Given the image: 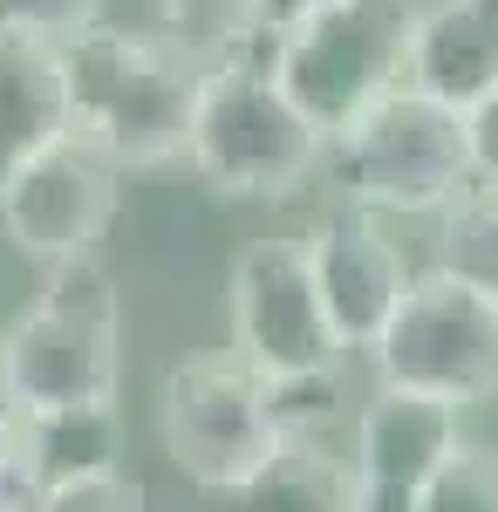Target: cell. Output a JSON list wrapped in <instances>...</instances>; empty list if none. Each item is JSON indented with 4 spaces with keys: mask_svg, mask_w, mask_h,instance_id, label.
Returning <instances> with one entry per match:
<instances>
[{
    "mask_svg": "<svg viewBox=\"0 0 498 512\" xmlns=\"http://www.w3.org/2000/svg\"><path fill=\"white\" fill-rule=\"evenodd\" d=\"M464 117V158H471V178L478 185H498V89H485Z\"/></svg>",
    "mask_w": 498,
    "mask_h": 512,
    "instance_id": "obj_23",
    "label": "cell"
},
{
    "mask_svg": "<svg viewBox=\"0 0 498 512\" xmlns=\"http://www.w3.org/2000/svg\"><path fill=\"white\" fill-rule=\"evenodd\" d=\"M164 35L198 62H219L232 41L253 35V0H157Z\"/></svg>",
    "mask_w": 498,
    "mask_h": 512,
    "instance_id": "obj_17",
    "label": "cell"
},
{
    "mask_svg": "<svg viewBox=\"0 0 498 512\" xmlns=\"http://www.w3.org/2000/svg\"><path fill=\"white\" fill-rule=\"evenodd\" d=\"M314 7H328V0H253V28H260V35H280V28H294Z\"/></svg>",
    "mask_w": 498,
    "mask_h": 512,
    "instance_id": "obj_24",
    "label": "cell"
},
{
    "mask_svg": "<svg viewBox=\"0 0 498 512\" xmlns=\"http://www.w3.org/2000/svg\"><path fill=\"white\" fill-rule=\"evenodd\" d=\"M328 137L287 103L260 62H205L185 158L219 198H287L321 164Z\"/></svg>",
    "mask_w": 498,
    "mask_h": 512,
    "instance_id": "obj_5",
    "label": "cell"
},
{
    "mask_svg": "<svg viewBox=\"0 0 498 512\" xmlns=\"http://www.w3.org/2000/svg\"><path fill=\"white\" fill-rule=\"evenodd\" d=\"M458 410L437 396L383 390L362 403L355 417V451H348V478H355V512H417L423 485L437 465L458 451Z\"/></svg>",
    "mask_w": 498,
    "mask_h": 512,
    "instance_id": "obj_10",
    "label": "cell"
},
{
    "mask_svg": "<svg viewBox=\"0 0 498 512\" xmlns=\"http://www.w3.org/2000/svg\"><path fill=\"white\" fill-rule=\"evenodd\" d=\"M417 512H498V451L485 444H458L437 478L423 485Z\"/></svg>",
    "mask_w": 498,
    "mask_h": 512,
    "instance_id": "obj_18",
    "label": "cell"
},
{
    "mask_svg": "<svg viewBox=\"0 0 498 512\" xmlns=\"http://www.w3.org/2000/svg\"><path fill=\"white\" fill-rule=\"evenodd\" d=\"M232 512H355V478L328 437H287L260 478L232 492Z\"/></svg>",
    "mask_w": 498,
    "mask_h": 512,
    "instance_id": "obj_15",
    "label": "cell"
},
{
    "mask_svg": "<svg viewBox=\"0 0 498 512\" xmlns=\"http://www.w3.org/2000/svg\"><path fill=\"white\" fill-rule=\"evenodd\" d=\"M116 198H123V164L69 130L62 144L0 171V226L28 260L55 267V260L96 253V239L116 219Z\"/></svg>",
    "mask_w": 498,
    "mask_h": 512,
    "instance_id": "obj_9",
    "label": "cell"
},
{
    "mask_svg": "<svg viewBox=\"0 0 498 512\" xmlns=\"http://www.w3.org/2000/svg\"><path fill=\"white\" fill-rule=\"evenodd\" d=\"M410 89L471 110L498 89V0H430L410 28Z\"/></svg>",
    "mask_w": 498,
    "mask_h": 512,
    "instance_id": "obj_12",
    "label": "cell"
},
{
    "mask_svg": "<svg viewBox=\"0 0 498 512\" xmlns=\"http://www.w3.org/2000/svg\"><path fill=\"white\" fill-rule=\"evenodd\" d=\"M157 437H164V458L212 499H232L239 485H253L260 465L287 444L280 424H273L267 376L246 369L232 349L185 355V362L164 369Z\"/></svg>",
    "mask_w": 498,
    "mask_h": 512,
    "instance_id": "obj_6",
    "label": "cell"
},
{
    "mask_svg": "<svg viewBox=\"0 0 498 512\" xmlns=\"http://www.w3.org/2000/svg\"><path fill=\"white\" fill-rule=\"evenodd\" d=\"M410 28L417 0H328L273 35L267 69L321 137L362 117L376 96L410 76Z\"/></svg>",
    "mask_w": 498,
    "mask_h": 512,
    "instance_id": "obj_3",
    "label": "cell"
},
{
    "mask_svg": "<svg viewBox=\"0 0 498 512\" xmlns=\"http://www.w3.org/2000/svg\"><path fill=\"white\" fill-rule=\"evenodd\" d=\"M328 178L355 212H444L471 185L464 117L403 82L328 137Z\"/></svg>",
    "mask_w": 498,
    "mask_h": 512,
    "instance_id": "obj_4",
    "label": "cell"
},
{
    "mask_svg": "<svg viewBox=\"0 0 498 512\" xmlns=\"http://www.w3.org/2000/svg\"><path fill=\"white\" fill-rule=\"evenodd\" d=\"M232 355L267 383L342 369V342L328 328L301 239H253L232 260Z\"/></svg>",
    "mask_w": 498,
    "mask_h": 512,
    "instance_id": "obj_8",
    "label": "cell"
},
{
    "mask_svg": "<svg viewBox=\"0 0 498 512\" xmlns=\"http://www.w3.org/2000/svg\"><path fill=\"white\" fill-rule=\"evenodd\" d=\"M69 130H76V117H69L62 41L0 28V171L28 164L48 144H62Z\"/></svg>",
    "mask_w": 498,
    "mask_h": 512,
    "instance_id": "obj_13",
    "label": "cell"
},
{
    "mask_svg": "<svg viewBox=\"0 0 498 512\" xmlns=\"http://www.w3.org/2000/svg\"><path fill=\"white\" fill-rule=\"evenodd\" d=\"M62 69H69L76 137L103 144L123 171H157L185 158L205 62L185 55L171 35L96 21L76 41H62Z\"/></svg>",
    "mask_w": 498,
    "mask_h": 512,
    "instance_id": "obj_1",
    "label": "cell"
},
{
    "mask_svg": "<svg viewBox=\"0 0 498 512\" xmlns=\"http://www.w3.org/2000/svg\"><path fill=\"white\" fill-rule=\"evenodd\" d=\"M376 383L410 396H437L451 410L492 403L498 396V301L478 294L471 280L430 274L410 280L403 308L376 335Z\"/></svg>",
    "mask_w": 498,
    "mask_h": 512,
    "instance_id": "obj_7",
    "label": "cell"
},
{
    "mask_svg": "<svg viewBox=\"0 0 498 512\" xmlns=\"http://www.w3.org/2000/svg\"><path fill=\"white\" fill-rule=\"evenodd\" d=\"M21 451L41 485H69L123 465V417L116 403H82V410H48V417H14Z\"/></svg>",
    "mask_w": 498,
    "mask_h": 512,
    "instance_id": "obj_14",
    "label": "cell"
},
{
    "mask_svg": "<svg viewBox=\"0 0 498 512\" xmlns=\"http://www.w3.org/2000/svg\"><path fill=\"white\" fill-rule=\"evenodd\" d=\"M41 485L35 465H28V451H21V431H14V417L0 424V512H41Z\"/></svg>",
    "mask_w": 498,
    "mask_h": 512,
    "instance_id": "obj_22",
    "label": "cell"
},
{
    "mask_svg": "<svg viewBox=\"0 0 498 512\" xmlns=\"http://www.w3.org/2000/svg\"><path fill=\"white\" fill-rule=\"evenodd\" d=\"M123 383V294L116 274L82 253L55 260L41 301L0 335V403L7 417H48L82 403H116Z\"/></svg>",
    "mask_w": 498,
    "mask_h": 512,
    "instance_id": "obj_2",
    "label": "cell"
},
{
    "mask_svg": "<svg viewBox=\"0 0 498 512\" xmlns=\"http://www.w3.org/2000/svg\"><path fill=\"white\" fill-rule=\"evenodd\" d=\"M267 403H273V424L280 437H328V424L342 417V369H314V376H280L267 383Z\"/></svg>",
    "mask_w": 498,
    "mask_h": 512,
    "instance_id": "obj_19",
    "label": "cell"
},
{
    "mask_svg": "<svg viewBox=\"0 0 498 512\" xmlns=\"http://www.w3.org/2000/svg\"><path fill=\"white\" fill-rule=\"evenodd\" d=\"M437 267L498 301V185H464L437 212Z\"/></svg>",
    "mask_w": 498,
    "mask_h": 512,
    "instance_id": "obj_16",
    "label": "cell"
},
{
    "mask_svg": "<svg viewBox=\"0 0 498 512\" xmlns=\"http://www.w3.org/2000/svg\"><path fill=\"white\" fill-rule=\"evenodd\" d=\"M41 512H151V492H144V478H130L116 465V472H96V478L48 485L41 492Z\"/></svg>",
    "mask_w": 498,
    "mask_h": 512,
    "instance_id": "obj_20",
    "label": "cell"
},
{
    "mask_svg": "<svg viewBox=\"0 0 498 512\" xmlns=\"http://www.w3.org/2000/svg\"><path fill=\"white\" fill-rule=\"evenodd\" d=\"M103 21V0H0V28H21L41 41H76Z\"/></svg>",
    "mask_w": 498,
    "mask_h": 512,
    "instance_id": "obj_21",
    "label": "cell"
},
{
    "mask_svg": "<svg viewBox=\"0 0 498 512\" xmlns=\"http://www.w3.org/2000/svg\"><path fill=\"white\" fill-rule=\"evenodd\" d=\"M0 424H7V403H0Z\"/></svg>",
    "mask_w": 498,
    "mask_h": 512,
    "instance_id": "obj_25",
    "label": "cell"
},
{
    "mask_svg": "<svg viewBox=\"0 0 498 512\" xmlns=\"http://www.w3.org/2000/svg\"><path fill=\"white\" fill-rule=\"evenodd\" d=\"M307 267H314V287H321V308H328V328L348 349H376V335L389 328V315L403 308L410 294V267L403 253L389 246L362 212H328L307 226Z\"/></svg>",
    "mask_w": 498,
    "mask_h": 512,
    "instance_id": "obj_11",
    "label": "cell"
}]
</instances>
